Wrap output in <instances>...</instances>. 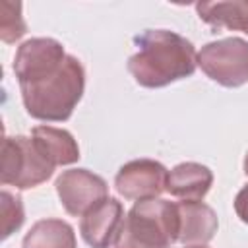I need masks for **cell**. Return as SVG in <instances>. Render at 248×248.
Here are the masks:
<instances>
[{
	"label": "cell",
	"instance_id": "6da1fadb",
	"mask_svg": "<svg viewBox=\"0 0 248 248\" xmlns=\"http://www.w3.org/2000/svg\"><path fill=\"white\" fill-rule=\"evenodd\" d=\"M136 54L128 60V72L141 87L157 89L190 78L198 66L194 45L169 29H145L134 37Z\"/></svg>",
	"mask_w": 248,
	"mask_h": 248
},
{
	"label": "cell",
	"instance_id": "7a4b0ae2",
	"mask_svg": "<svg viewBox=\"0 0 248 248\" xmlns=\"http://www.w3.org/2000/svg\"><path fill=\"white\" fill-rule=\"evenodd\" d=\"M19 89L27 114L45 122H64L72 116L83 95L85 70L76 56L68 54L52 76L19 85Z\"/></svg>",
	"mask_w": 248,
	"mask_h": 248
},
{
	"label": "cell",
	"instance_id": "3957f363",
	"mask_svg": "<svg viewBox=\"0 0 248 248\" xmlns=\"http://www.w3.org/2000/svg\"><path fill=\"white\" fill-rule=\"evenodd\" d=\"M178 236L176 203L161 198L141 200L126 215L116 248H170Z\"/></svg>",
	"mask_w": 248,
	"mask_h": 248
},
{
	"label": "cell",
	"instance_id": "277c9868",
	"mask_svg": "<svg viewBox=\"0 0 248 248\" xmlns=\"http://www.w3.org/2000/svg\"><path fill=\"white\" fill-rule=\"evenodd\" d=\"M54 165L39 151L33 138L6 136L2 141V184L17 190L35 188L46 182Z\"/></svg>",
	"mask_w": 248,
	"mask_h": 248
},
{
	"label": "cell",
	"instance_id": "5b68a950",
	"mask_svg": "<svg viewBox=\"0 0 248 248\" xmlns=\"http://www.w3.org/2000/svg\"><path fill=\"white\" fill-rule=\"evenodd\" d=\"M198 66L219 85L240 87L248 83V43L238 37L207 43L198 52Z\"/></svg>",
	"mask_w": 248,
	"mask_h": 248
},
{
	"label": "cell",
	"instance_id": "8992f818",
	"mask_svg": "<svg viewBox=\"0 0 248 248\" xmlns=\"http://www.w3.org/2000/svg\"><path fill=\"white\" fill-rule=\"evenodd\" d=\"M66 56L62 43L50 37H35L21 43L14 56V72L19 85L35 83L52 76Z\"/></svg>",
	"mask_w": 248,
	"mask_h": 248
},
{
	"label": "cell",
	"instance_id": "52a82bcc",
	"mask_svg": "<svg viewBox=\"0 0 248 248\" xmlns=\"http://www.w3.org/2000/svg\"><path fill=\"white\" fill-rule=\"evenodd\" d=\"M56 194L64 209L74 217H83L93 205L108 198L107 182L87 170V169H70L56 178Z\"/></svg>",
	"mask_w": 248,
	"mask_h": 248
},
{
	"label": "cell",
	"instance_id": "ba28073f",
	"mask_svg": "<svg viewBox=\"0 0 248 248\" xmlns=\"http://www.w3.org/2000/svg\"><path fill=\"white\" fill-rule=\"evenodd\" d=\"M169 170L153 159H134L120 167L114 176L116 192L134 202L159 198L167 188Z\"/></svg>",
	"mask_w": 248,
	"mask_h": 248
},
{
	"label": "cell",
	"instance_id": "9c48e42d",
	"mask_svg": "<svg viewBox=\"0 0 248 248\" xmlns=\"http://www.w3.org/2000/svg\"><path fill=\"white\" fill-rule=\"evenodd\" d=\"M124 221L126 217L122 203L116 198H105L81 217L79 232L91 248H108L116 244Z\"/></svg>",
	"mask_w": 248,
	"mask_h": 248
},
{
	"label": "cell",
	"instance_id": "30bf717a",
	"mask_svg": "<svg viewBox=\"0 0 248 248\" xmlns=\"http://www.w3.org/2000/svg\"><path fill=\"white\" fill-rule=\"evenodd\" d=\"M176 215H178V236L176 242L192 246V244H205L217 232V215L215 211L203 203L194 200L176 202Z\"/></svg>",
	"mask_w": 248,
	"mask_h": 248
},
{
	"label": "cell",
	"instance_id": "8fae6325",
	"mask_svg": "<svg viewBox=\"0 0 248 248\" xmlns=\"http://www.w3.org/2000/svg\"><path fill=\"white\" fill-rule=\"evenodd\" d=\"M213 184V172L202 163H180L167 174V188L174 198L202 202Z\"/></svg>",
	"mask_w": 248,
	"mask_h": 248
},
{
	"label": "cell",
	"instance_id": "7c38bea8",
	"mask_svg": "<svg viewBox=\"0 0 248 248\" xmlns=\"http://www.w3.org/2000/svg\"><path fill=\"white\" fill-rule=\"evenodd\" d=\"M31 138L39 151L54 165H72L79 159V147L68 130L54 126H35Z\"/></svg>",
	"mask_w": 248,
	"mask_h": 248
},
{
	"label": "cell",
	"instance_id": "4fadbf2b",
	"mask_svg": "<svg viewBox=\"0 0 248 248\" xmlns=\"http://www.w3.org/2000/svg\"><path fill=\"white\" fill-rule=\"evenodd\" d=\"M196 12L211 29H232L248 35V2H200Z\"/></svg>",
	"mask_w": 248,
	"mask_h": 248
},
{
	"label": "cell",
	"instance_id": "5bb4252c",
	"mask_svg": "<svg viewBox=\"0 0 248 248\" xmlns=\"http://www.w3.org/2000/svg\"><path fill=\"white\" fill-rule=\"evenodd\" d=\"M21 248H76V232L62 219H41L27 231Z\"/></svg>",
	"mask_w": 248,
	"mask_h": 248
},
{
	"label": "cell",
	"instance_id": "9a60e30c",
	"mask_svg": "<svg viewBox=\"0 0 248 248\" xmlns=\"http://www.w3.org/2000/svg\"><path fill=\"white\" fill-rule=\"evenodd\" d=\"M27 31V25L21 16V4L2 2V19H0V37L4 43H16Z\"/></svg>",
	"mask_w": 248,
	"mask_h": 248
},
{
	"label": "cell",
	"instance_id": "2e32d148",
	"mask_svg": "<svg viewBox=\"0 0 248 248\" xmlns=\"http://www.w3.org/2000/svg\"><path fill=\"white\" fill-rule=\"evenodd\" d=\"M2 200V236L8 238L12 232H16L23 221H25V213H23V203L19 196L10 194L8 190H2L0 194Z\"/></svg>",
	"mask_w": 248,
	"mask_h": 248
},
{
	"label": "cell",
	"instance_id": "e0dca14e",
	"mask_svg": "<svg viewBox=\"0 0 248 248\" xmlns=\"http://www.w3.org/2000/svg\"><path fill=\"white\" fill-rule=\"evenodd\" d=\"M234 211L240 217V221L248 225V184L236 194V198H234Z\"/></svg>",
	"mask_w": 248,
	"mask_h": 248
},
{
	"label": "cell",
	"instance_id": "ac0fdd59",
	"mask_svg": "<svg viewBox=\"0 0 248 248\" xmlns=\"http://www.w3.org/2000/svg\"><path fill=\"white\" fill-rule=\"evenodd\" d=\"M244 174L248 176V153H246V157H244Z\"/></svg>",
	"mask_w": 248,
	"mask_h": 248
},
{
	"label": "cell",
	"instance_id": "d6986e66",
	"mask_svg": "<svg viewBox=\"0 0 248 248\" xmlns=\"http://www.w3.org/2000/svg\"><path fill=\"white\" fill-rule=\"evenodd\" d=\"M186 248H209V246H205V244H192V246H186Z\"/></svg>",
	"mask_w": 248,
	"mask_h": 248
}]
</instances>
